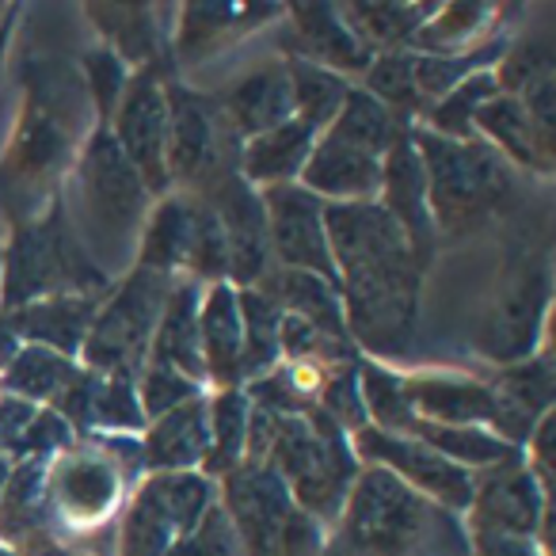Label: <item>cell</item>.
<instances>
[{
	"label": "cell",
	"mask_w": 556,
	"mask_h": 556,
	"mask_svg": "<svg viewBox=\"0 0 556 556\" xmlns=\"http://www.w3.org/2000/svg\"><path fill=\"white\" fill-rule=\"evenodd\" d=\"M343 325L363 358L401 370L419 332L427 267L381 202H325Z\"/></svg>",
	"instance_id": "cell-1"
},
{
	"label": "cell",
	"mask_w": 556,
	"mask_h": 556,
	"mask_svg": "<svg viewBox=\"0 0 556 556\" xmlns=\"http://www.w3.org/2000/svg\"><path fill=\"white\" fill-rule=\"evenodd\" d=\"M96 111L77 62L24 58L12 130L0 146V229L9 232L47 214L92 134Z\"/></svg>",
	"instance_id": "cell-2"
},
{
	"label": "cell",
	"mask_w": 556,
	"mask_h": 556,
	"mask_svg": "<svg viewBox=\"0 0 556 556\" xmlns=\"http://www.w3.org/2000/svg\"><path fill=\"white\" fill-rule=\"evenodd\" d=\"M141 434H88L47 462V526L77 556H111L115 526L134 488L146 480Z\"/></svg>",
	"instance_id": "cell-3"
},
{
	"label": "cell",
	"mask_w": 556,
	"mask_h": 556,
	"mask_svg": "<svg viewBox=\"0 0 556 556\" xmlns=\"http://www.w3.org/2000/svg\"><path fill=\"white\" fill-rule=\"evenodd\" d=\"M65 217L88 260L115 282L134 267L141 225L153 210V194L134 164L115 146L108 126H92L62 184Z\"/></svg>",
	"instance_id": "cell-4"
},
{
	"label": "cell",
	"mask_w": 556,
	"mask_h": 556,
	"mask_svg": "<svg viewBox=\"0 0 556 556\" xmlns=\"http://www.w3.org/2000/svg\"><path fill=\"white\" fill-rule=\"evenodd\" d=\"M244 462L267 465L287 484L290 500L302 510L332 530L355 488L358 465L351 434L325 416L320 408L305 416H278V412L255 408L248 416Z\"/></svg>",
	"instance_id": "cell-5"
},
{
	"label": "cell",
	"mask_w": 556,
	"mask_h": 556,
	"mask_svg": "<svg viewBox=\"0 0 556 556\" xmlns=\"http://www.w3.org/2000/svg\"><path fill=\"white\" fill-rule=\"evenodd\" d=\"M325 556H469V533L457 515L363 465Z\"/></svg>",
	"instance_id": "cell-6"
},
{
	"label": "cell",
	"mask_w": 556,
	"mask_h": 556,
	"mask_svg": "<svg viewBox=\"0 0 556 556\" xmlns=\"http://www.w3.org/2000/svg\"><path fill=\"white\" fill-rule=\"evenodd\" d=\"M108 290L111 278L80 248L62 194L42 217L16 225L0 240V313L47 298H100Z\"/></svg>",
	"instance_id": "cell-7"
},
{
	"label": "cell",
	"mask_w": 556,
	"mask_h": 556,
	"mask_svg": "<svg viewBox=\"0 0 556 556\" xmlns=\"http://www.w3.org/2000/svg\"><path fill=\"white\" fill-rule=\"evenodd\" d=\"M412 146L424 164L434 229L446 237L480 229L515 199V168L480 138L454 141L416 123Z\"/></svg>",
	"instance_id": "cell-8"
},
{
	"label": "cell",
	"mask_w": 556,
	"mask_h": 556,
	"mask_svg": "<svg viewBox=\"0 0 556 556\" xmlns=\"http://www.w3.org/2000/svg\"><path fill=\"white\" fill-rule=\"evenodd\" d=\"M172 282L176 278L141 267L115 278L96 309L77 363L100 378H138L141 366L149 363L156 320L164 313Z\"/></svg>",
	"instance_id": "cell-9"
},
{
	"label": "cell",
	"mask_w": 556,
	"mask_h": 556,
	"mask_svg": "<svg viewBox=\"0 0 556 556\" xmlns=\"http://www.w3.org/2000/svg\"><path fill=\"white\" fill-rule=\"evenodd\" d=\"M164 100H168V164L172 191L202 194L225 176L240 172V146L237 130L222 115L214 92L187 85L184 77L164 80Z\"/></svg>",
	"instance_id": "cell-10"
},
{
	"label": "cell",
	"mask_w": 556,
	"mask_h": 556,
	"mask_svg": "<svg viewBox=\"0 0 556 556\" xmlns=\"http://www.w3.org/2000/svg\"><path fill=\"white\" fill-rule=\"evenodd\" d=\"M548 328H553V267L548 255H522L503 270L472 336V348L484 363H492V370L515 366L548 348Z\"/></svg>",
	"instance_id": "cell-11"
},
{
	"label": "cell",
	"mask_w": 556,
	"mask_h": 556,
	"mask_svg": "<svg viewBox=\"0 0 556 556\" xmlns=\"http://www.w3.org/2000/svg\"><path fill=\"white\" fill-rule=\"evenodd\" d=\"M351 446H355L358 465L386 469L389 477H396L404 488L431 500L434 507L450 510L457 518L469 510L477 477L469 469H462V465L446 462L442 454H434L431 446H424L412 434H389L378 431V427H363V431L351 434Z\"/></svg>",
	"instance_id": "cell-12"
},
{
	"label": "cell",
	"mask_w": 556,
	"mask_h": 556,
	"mask_svg": "<svg viewBox=\"0 0 556 556\" xmlns=\"http://www.w3.org/2000/svg\"><path fill=\"white\" fill-rule=\"evenodd\" d=\"M179 77L172 65H149L138 70L111 115L108 130L123 156L134 164L141 184L149 187L153 199L172 191L168 164H164V146H168V100H164V80Z\"/></svg>",
	"instance_id": "cell-13"
},
{
	"label": "cell",
	"mask_w": 556,
	"mask_h": 556,
	"mask_svg": "<svg viewBox=\"0 0 556 556\" xmlns=\"http://www.w3.org/2000/svg\"><path fill=\"white\" fill-rule=\"evenodd\" d=\"M287 16V4H248V0H191L176 4L172 20V65L176 73L199 70L214 62L222 50L237 47L240 39L278 27Z\"/></svg>",
	"instance_id": "cell-14"
},
{
	"label": "cell",
	"mask_w": 556,
	"mask_h": 556,
	"mask_svg": "<svg viewBox=\"0 0 556 556\" xmlns=\"http://www.w3.org/2000/svg\"><path fill=\"white\" fill-rule=\"evenodd\" d=\"M553 518V492L541 488L522 465V454L477 472L472 503L462 515L465 533H507V538H538L541 522Z\"/></svg>",
	"instance_id": "cell-15"
},
{
	"label": "cell",
	"mask_w": 556,
	"mask_h": 556,
	"mask_svg": "<svg viewBox=\"0 0 556 556\" xmlns=\"http://www.w3.org/2000/svg\"><path fill=\"white\" fill-rule=\"evenodd\" d=\"M263 210H267V240L275 267L305 270L336 282L332 248L325 232V202L309 194L302 184L263 187Z\"/></svg>",
	"instance_id": "cell-16"
},
{
	"label": "cell",
	"mask_w": 556,
	"mask_h": 556,
	"mask_svg": "<svg viewBox=\"0 0 556 556\" xmlns=\"http://www.w3.org/2000/svg\"><path fill=\"white\" fill-rule=\"evenodd\" d=\"M217 503H222L244 556H278L282 526L298 507L278 472H270L267 465L240 462L237 469L217 480Z\"/></svg>",
	"instance_id": "cell-17"
},
{
	"label": "cell",
	"mask_w": 556,
	"mask_h": 556,
	"mask_svg": "<svg viewBox=\"0 0 556 556\" xmlns=\"http://www.w3.org/2000/svg\"><path fill=\"white\" fill-rule=\"evenodd\" d=\"M199 199H206L214 206L217 222L225 232V252H229V287L252 290L263 278L275 270L270 260V240H267V210L252 184H244L237 176H225L222 184H214L210 191H202Z\"/></svg>",
	"instance_id": "cell-18"
},
{
	"label": "cell",
	"mask_w": 556,
	"mask_h": 556,
	"mask_svg": "<svg viewBox=\"0 0 556 556\" xmlns=\"http://www.w3.org/2000/svg\"><path fill=\"white\" fill-rule=\"evenodd\" d=\"M278 47H282V58H302L348 80H358L374 62V54L348 27L340 4H328V0L287 4V16L278 24Z\"/></svg>",
	"instance_id": "cell-19"
},
{
	"label": "cell",
	"mask_w": 556,
	"mask_h": 556,
	"mask_svg": "<svg viewBox=\"0 0 556 556\" xmlns=\"http://www.w3.org/2000/svg\"><path fill=\"white\" fill-rule=\"evenodd\" d=\"M488 389L495 396V427L503 442L522 450L526 439L533 434V427L553 412L556 401V358L553 343L541 348L533 358L515 366H495L488 374Z\"/></svg>",
	"instance_id": "cell-20"
},
{
	"label": "cell",
	"mask_w": 556,
	"mask_h": 556,
	"mask_svg": "<svg viewBox=\"0 0 556 556\" xmlns=\"http://www.w3.org/2000/svg\"><path fill=\"white\" fill-rule=\"evenodd\" d=\"M378 202L389 217L396 222V229L404 232L408 248L416 252V260L424 267H431L434 244H439V229H434L431 202H427V176L419 153L412 146V130H404L393 141L386 156H381V191Z\"/></svg>",
	"instance_id": "cell-21"
},
{
	"label": "cell",
	"mask_w": 556,
	"mask_h": 556,
	"mask_svg": "<svg viewBox=\"0 0 556 556\" xmlns=\"http://www.w3.org/2000/svg\"><path fill=\"white\" fill-rule=\"evenodd\" d=\"M214 100L240 141L260 138V134L294 118V100H290V77L282 54H267L255 65H248V70H240L229 85L217 88Z\"/></svg>",
	"instance_id": "cell-22"
},
{
	"label": "cell",
	"mask_w": 556,
	"mask_h": 556,
	"mask_svg": "<svg viewBox=\"0 0 556 556\" xmlns=\"http://www.w3.org/2000/svg\"><path fill=\"white\" fill-rule=\"evenodd\" d=\"M85 16L100 35V47L123 58L130 73L149 70V65H172L176 4H85Z\"/></svg>",
	"instance_id": "cell-23"
},
{
	"label": "cell",
	"mask_w": 556,
	"mask_h": 556,
	"mask_svg": "<svg viewBox=\"0 0 556 556\" xmlns=\"http://www.w3.org/2000/svg\"><path fill=\"white\" fill-rule=\"evenodd\" d=\"M404 396L416 419L450 427H495V396L484 378L462 370H404Z\"/></svg>",
	"instance_id": "cell-24"
},
{
	"label": "cell",
	"mask_w": 556,
	"mask_h": 556,
	"mask_svg": "<svg viewBox=\"0 0 556 556\" xmlns=\"http://www.w3.org/2000/svg\"><path fill=\"white\" fill-rule=\"evenodd\" d=\"M298 184L320 202H374L381 191V156L320 134Z\"/></svg>",
	"instance_id": "cell-25"
},
{
	"label": "cell",
	"mask_w": 556,
	"mask_h": 556,
	"mask_svg": "<svg viewBox=\"0 0 556 556\" xmlns=\"http://www.w3.org/2000/svg\"><path fill=\"white\" fill-rule=\"evenodd\" d=\"M210 393V389H206ZM206 393L156 416L141 431V454L146 472H194L210 454V412Z\"/></svg>",
	"instance_id": "cell-26"
},
{
	"label": "cell",
	"mask_w": 556,
	"mask_h": 556,
	"mask_svg": "<svg viewBox=\"0 0 556 556\" xmlns=\"http://www.w3.org/2000/svg\"><path fill=\"white\" fill-rule=\"evenodd\" d=\"M100 298H47V302H31L24 309L0 313L4 328L16 336L20 343H35V348L58 351L65 358H80L85 336L92 328V317L100 309Z\"/></svg>",
	"instance_id": "cell-27"
},
{
	"label": "cell",
	"mask_w": 556,
	"mask_h": 556,
	"mask_svg": "<svg viewBox=\"0 0 556 556\" xmlns=\"http://www.w3.org/2000/svg\"><path fill=\"white\" fill-rule=\"evenodd\" d=\"M240 305L237 287L214 282L202 290L199 305V351H202V374L206 389H240Z\"/></svg>",
	"instance_id": "cell-28"
},
{
	"label": "cell",
	"mask_w": 556,
	"mask_h": 556,
	"mask_svg": "<svg viewBox=\"0 0 556 556\" xmlns=\"http://www.w3.org/2000/svg\"><path fill=\"white\" fill-rule=\"evenodd\" d=\"M202 290L194 278L179 275L168 290V302L156 320L153 348H149V363L172 366V370L187 374L191 381L206 386V374H202V351H199V305Z\"/></svg>",
	"instance_id": "cell-29"
},
{
	"label": "cell",
	"mask_w": 556,
	"mask_h": 556,
	"mask_svg": "<svg viewBox=\"0 0 556 556\" xmlns=\"http://www.w3.org/2000/svg\"><path fill=\"white\" fill-rule=\"evenodd\" d=\"M184 538L179 518L164 495V480L149 472L126 500L115 526V556H164Z\"/></svg>",
	"instance_id": "cell-30"
},
{
	"label": "cell",
	"mask_w": 556,
	"mask_h": 556,
	"mask_svg": "<svg viewBox=\"0 0 556 556\" xmlns=\"http://www.w3.org/2000/svg\"><path fill=\"white\" fill-rule=\"evenodd\" d=\"M503 4L492 0H446L434 4L427 24L408 42L412 54H465L500 35Z\"/></svg>",
	"instance_id": "cell-31"
},
{
	"label": "cell",
	"mask_w": 556,
	"mask_h": 556,
	"mask_svg": "<svg viewBox=\"0 0 556 556\" xmlns=\"http://www.w3.org/2000/svg\"><path fill=\"white\" fill-rule=\"evenodd\" d=\"M472 138L492 146L515 172H530V176H541V179H548L556 172V164L545 161V153L538 149L530 115H526L518 96H503V92L492 96V100L472 115Z\"/></svg>",
	"instance_id": "cell-32"
},
{
	"label": "cell",
	"mask_w": 556,
	"mask_h": 556,
	"mask_svg": "<svg viewBox=\"0 0 556 556\" xmlns=\"http://www.w3.org/2000/svg\"><path fill=\"white\" fill-rule=\"evenodd\" d=\"M313 146H317V134L305 123H298V118L260 134V138H248L244 146H240V179L252 184L255 191L298 184Z\"/></svg>",
	"instance_id": "cell-33"
},
{
	"label": "cell",
	"mask_w": 556,
	"mask_h": 556,
	"mask_svg": "<svg viewBox=\"0 0 556 556\" xmlns=\"http://www.w3.org/2000/svg\"><path fill=\"white\" fill-rule=\"evenodd\" d=\"M278 309L287 317H298L305 325H313L317 332L332 336V340H351L348 325H343V302H340V287L328 282L320 275H305V270H287L275 267L260 287Z\"/></svg>",
	"instance_id": "cell-34"
},
{
	"label": "cell",
	"mask_w": 556,
	"mask_h": 556,
	"mask_svg": "<svg viewBox=\"0 0 556 556\" xmlns=\"http://www.w3.org/2000/svg\"><path fill=\"white\" fill-rule=\"evenodd\" d=\"M191 225H194V199L184 191H168L153 202L146 225H141L138 255L134 267L156 270V275L179 278L191 248Z\"/></svg>",
	"instance_id": "cell-35"
},
{
	"label": "cell",
	"mask_w": 556,
	"mask_h": 556,
	"mask_svg": "<svg viewBox=\"0 0 556 556\" xmlns=\"http://www.w3.org/2000/svg\"><path fill=\"white\" fill-rule=\"evenodd\" d=\"M340 12L370 54H389V50H408V42L434 12V0H348Z\"/></svg>",
	"instance_id": "cell-36"
},
{
	"label": "cell",
	"mask_w": 556,
	"mask_h": 556,
	"mask_svg": "<svg viewBox=\"0 0 556 556\" xmlns=\"http://www.w3.org/2000/svg\"><path fill=\"white\" fill-rule=\"evenodd\" d=\"M77 374H80L77 358L35 348V343H20L12 363L0 374V393L20 396V401L39 404V408H50Z\"/></svg>",
	"instance_id": "cell-37"
},
{
	"label": "cell",
	"mask_w": 556,
	"mask_h": 556,
	"mask_svg": "<svg viewBox=\"0 0 556 556\" xmlns=\"http://www.w3.org/2000/svg\"><path fill=\"white\" fill-rule=\"evenodd\" d=\"M210 412V454L202 462V477L217 480L232 472L244 462V439H248V416H252V401H248L244 386L240 389H210L206 393Z\"/></svg>",
	"instance_id": "cell-38"
},
{
	"label": "cell",
	"mask_w": 556,
	"mask_h": 556,
	"mask_svg": "<svg viewBox=\"0 0 556 556\" xmlns=\"http://www.w3.org/2000/svg\"><path fill=\"white\" fill-rule=\"evenodd\" d=\"M408 434L424 442V446H431L434 454H442L446 462L469 469L472 477L522 454V450L503 442L500 434L488 431V427H450V424H427V419H416V427H412Z\"/></svg>",
	"instance_id": "cell-39"
},
{
	"label": "cell",
	"mask_w": 556,
	"mask_h": 556,
	"mask_svg": "<svg viewBox=\"0 0 556 556\" xmlns=\"http://www.w3.org/2000/svg\"><path fill=\"white\" fill-rule=\"evenodd\" d=\"M404 130H412V123H401L386 103H378L370 92L351 85L340 115L332 118V126H328L325 134L351 149H363V153H370V156H386Z\"/></svg>",
	"instance_id": "cell-40"
},
{
	"label": "cell",
	"mask_w": 556,
	"mask_h": 556,
	"mask_svg": "<svg viewBox=\"0 0 556 556\" xmlns=\"http://www.w3.org/2000/svg\"><path fill=\"white\" fill-rule=\"evenodd\" d=\"M282 62H287V77H290L294 118L305 123L320 138V134L332 126V118L340 115L343 100H348L355 80L340 77V73H332V70H320V65H309V62H302V58H282Z\"/></svg>",
	"instance_id": "cell-41"
},
{
	"label": "cell",
	"mask_w": 556,
	"mask_h": 556,
	"mask_svg": "<svg viewBox=\"0 0 556 556\" xmlns=\"http://www.w3.org/2000/svg\"><path fill=\"white\" fill-rule=\"evenodd\" d=\"M237 305H240V378L255 381L267 370H275L282 363L278 355V325H282V309L270 302L263 290H237Z\"/></svg>",
	"instance_id": "cell-42"
},
{
	"label": "cell",
	"mask_w": 556,
	"mask_h": 556,
	"mask_svg": "<svg viewBox=\"0 0 556 556\" xmlns=\"http://www.w3.org/2000/svg\"><path fill=\"white\" fill-rule=\"evenodd\" d=\"M510 39L507 35H495L492 42L477 50H465V54H416V92L424 100V111L431 103H439L446 92H454L462 80L488 73L500 65V58L507 54Z\"/></svg>",
	"instance_id": "cell-43"
},
{
	"label": "cell",
	"mask_w": 556,
	"mask_h": 556,
	"mask_svg": "<svg viewBox=\"0 0 556 556\" xmlns=\"http://www.w3.org/2000/svg\"><path fill=\"white\" fill-rule=\"evenodd\" d=\"M363 92H370L378 103H386L401 123L416 126L424 118V100L416 92V54L412 50H389V54H374L366 73L355 80Z\"/></svg>",
	"instance_id": "cell-44"
},
{
	"label": "cell",
	"mask_w": 556,
	"mask_h": 556,
	"mask_svg": "<svg viewBox=\"0 0 556 556\" xmlns=\"http://www.w3.org/2000/svg\"><path fill=\"white\" fill-rule=\"evenodd\" d=\"M358 393H363L366 427H378L389 434H408L416 427V412L408 408V396H404V370L363 358L358 363Z\"/></svg>",
	"instance_id": "cell-45"
},
{
	"label": "cell",
	"mask_w": 556,
	"mask_h": 556,
	"mask_svg": "<svg viewBox=\"0 0 556 556\" xmlns=\"http://www.w3.org/2000/svg\"><path fill=\"white\" fill-rule=\"evenodd\" d=\"M320 366H298V363H278L263 378L248 381L244 393L255 408L278 412V416H305L317 408V389H320Z\"/></svg>",
	"instance_id": "cell-46"
},
{
	"label": "cell",
	"mask_w": 556,
	"mask_h": 556,
	"mask_svg": "<svg viewBox=\"0 0 556 556\" xmlns=\"http://www.w3.org/2000/svg\"><path fill=\"white\" fill-rule=\"evenodd\" d=\"M492 96H500V85H495V73H477V77L462 80L454 92H446L439 103L424 111L419 126H427L431 134H442V138L454 141H469L472 138V115L484 108Z\"/></svg>",
	"instance_id": "cell-47"
},
{
	"label": "cell",
	"mask_w": 556,
	"mask_h": 556,
	"mask_svg": "<svg viewBox=\"0 0 556 556\" xmlns=\"http://www.w3.org/2000/svg\"><path fill=\"white\" fill-rule=\"evenodd\" d=\"M194 199V225H191V248H187L184 278H194L199 287H214L229 278V252H225V232L217 222L214 206L199 194Z\"/></svg>",
	"instance_id": "cell-48"
},
{
	"label": "cell",
	"mask_w": 556,
	"mask_h": 556,
	"mask_svg": "<svg viewBox=\"0 0 556 556\" xmlns=\"http://www.w3.org/2000/svg\"><path fill=\"white\" fill-rule=\"evenodd\" d=\"M77 73H80V85L88 92V103L96 111V126H108L111 115H115L118 100H123L126 85H130V65L123 62L118 54H111L108 47H88L77 62Z\"/></svg>",
	"instance_id": "cell-49"
},
{
	"label": "cell",
	"mask_w": 556,
	"mask_h": 556,
	"mask_svg": "<svg viewBox=\"0 0 556 556\" xmlns=\"http://www.w3.org/2000/svg\"><path fill=\"white\" fill-rule=\"evenodd\" d=\"M141 431H146V412H141L134 378H103L100 389H96L88 434H141Z\"/></svg>",
	"instance_id": "cell-50"
},
{
	"label": "cell",
	"mask_w": 556,
	"mask_h": 556,
	"mask_svg": "<svg viewBox=\"0 0 556 556\" xmlns=\"http://www.w3.org/2000/svg\"><path fill=\"white\" fill-rule=\"evenodd\" d=\"M495 85L503 96H522L526 88H533L538 80L556 77V54L548 42L541 39H526V42H510L507 54L495 65Z\"/></svg>",
	"instance_id": "cell-51"
},
{
	"label": "cell",
	"mask_w": 556,
	"mask_h": 556,
	"mask_svg": "<svg viewBox=\"0 0 556 556\" xmlns=\"http://www.w3.org/2000/svg\"><path fill=\"white\" fill-rule=\"evenodd\" d=\"M358 363H363V358H358ZM358 363L328 366V370L320 374V389H317V408L325 412L332 424H340L348 434L366 427L363 393H358Z\"/></svg>",
	"instance_id": "cell-52"
},
{
	"label": "cell",
	"mask_w": 556,
	"mask_h": 556,
	"mask_svg": "<svg viewBox=\"0 0 556 556\" xmlns=\"http://www.w3.org/2000/svg\"><path fill=\"white\" fill-rule=\"evenodd\" d=\"M134 386H138V401H141V412H146V424L156 416H168L172 408H179V404L206 393V386H199V381H191L187 374L172 370V366H161V363L141 366Z\"/></svg>",
	"instance_id": "cell-53"
},
{
	"label": "cell",
	"mask_w": 556,
	"mask_h": 556,
	"mask_svg": "<svg viewBox=\"0 0 556 556\" xmlns=\"http://www.w3.org/2000/svg\"><path fill=\"white\" fill-rule=\"evenodd\" d=\"M164 556H244V548H240V541H237V533H232L229 518H225L222 503H214V507L202 515V522L194 526L191 533L176 538V545H172Z\"/></svg>",
	"instance_id": "cell-54"
},
{
	"label": "cell",
	"mask_w": 556,
	"mask_h": 556,
	"mask_svg": "<svg viewBox=\"0 0 556 556\" xmlns=\"http://www.w3.org/2000/svg\"><path fill=\"white\" fill-rule=\"evenodd\" d=\"M73 442H77L73 427L65 424L54 408H39L31 424H27L24 439H20L16 462H54V457L65 454ZM16 462H12V465H16Z\"/></svg>",
	"instance_id": "cell-55"
},
{
	"label": "cell",
	"mask_w": 556,
	"mask_h": 556,
	"mask_svg": "<svg viewBox=\"0 0 556 556\" xmlns=\"http://www.w3.org/2000/svg\"><path fill=\"white\" fill-rule=\"evenodd\" d=\"M328 548V526L313 518L309 510L294 507L278 538V556H325Z\"/></svg>",
	"instance_id": "cell-56"
},
{
	"label": "cell",
	"mask_w": 556,
	"mask_h": 556,
	"mask_svg": "<svg viewBox=\"0 0 556 556\" xmlns=\"http://www.w3.org/2000/svg\"><path fill=\"white\" fill-rule=\"evenodd\" d=\"M35 412H39V404H27V401H20V396L0 393V454L9 457V462H16L20 439H24Z\"/></svg>",
	"instance_id": "cell-57"
},
{
	"label": "cell",
	"mask_w": 556,
	"mask_h": 556,
	"mask_svg": "<svg viewBox=\"0 0 556 556\" xmlns=\"http://www.w3.org/2000/svg\"><path fill=\"white\" fill-rule=\"evenodd\" d=\"M469 556H545L533 538L507 533H469Z\"/></svg>",
	"instance_id": "cell-58"
},
{
	"label": "cell",
	"mask_w": 556,
	"mask_h": 556,
	"mask_svg": "<svg viewBox=\"0 0 556 556\" xmlns=\"http://www.w3.org/2000/svg\"><path fill=\"white\" fill-rule=\"evenodd\" d=\"M20 16H24L20 4H9V9L0 12V88H4V65H9V50H12V39H16Z\"/></svg>",
	"instance_id": "cell-59"
},
{
	"label": "cell",
	"mask_w": 556,
	"mask_h": 556,
	"mask_svg": "<svg viewBox=\"0 0 556 556\" xmlns=\"http://www.w3.org/2000/svg\"><path fill=\"white\" fill-rule=\"evenodd\" d=\"M16 348H20V340L9 332V328H4V320H0V374H4V366L12 363V355H16Z\"/></svg>",
	"instance_id": "cell-60"
},
{
	"label": "cell",
	"mask_w": 556,
	"mask_h": 556,
	"mask_svg": "<svg viewBox=\"0 0 556 556\" xmlns=\"http://www.w3.org/2000/svg\"><path fill=\"white\" fill-rule=\"evenodd\" d=\"M9 472H12V462L0 454V495H4V484H9Z\"/></svg>",
	"instance_id": "cell-61"
},
{
	"label": "cell",
	"mask_w": 556,
	"mask_h": 556,
	"mask_svg": "<svg viewBox=\"0 0 556 556\" xmlns=\"http://www.w3.org/2000/svg\"><path fill=\"white\" fill-rule=\"evenodd\" d=\"M0 556H20V553H16V548L4 545V541H0Z\"/></svg>",
	"instance_id": "cell-62"
},
{
	"label": "cell",
	"mask_w": 556,
	"mask_h": 556,
	"mask_svg": "<svg viewBox=\"0 0 556 556\" xmlns=\"http://www.w3.org/2000/svg\"><path fill=\"white\" fill-rule=\"evenodd\" d=\"M0 240H4V229H0Z\"/></svg>",
	"instance_id": "cell-63"
}]
</instances>
